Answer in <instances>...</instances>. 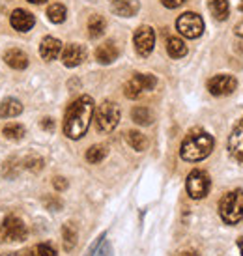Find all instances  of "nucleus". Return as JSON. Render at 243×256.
Returning a JSON list of instances; mask_svg holds the SVG:
<instances>
[{"mask_svg":"<svg viewBox=\"0 0 243 256\" xmlns=\"http://www.w3.org/2000/svg\"><path fill=\"white\" fill-rule=\"evenodd\" d=\"M42 128L45 129V131H52V129H54V122H52V118H43Z\"/></svg>","mask_w":243,"mask_h":256,"instance_id":"33","label":"nucleus"},{"mask_svg":"<svg viewBox=\"0 0 243 256\" xmlns=\"http://www.w3.org/2000/svg\"><path fill=\"white\" fill-rule=\"evenodd\" d=\"M60 52H62V43H60V40H56V38H52V36L43 38L42 45H40V54H42L43 60L50 62V60H54Z\"/></svg>","mask_w":243,"mask_h":256,"instance_id":"14","label":"nucleus"},{"mask_svg":"<svg viewBox=\"0 0 243 256\" xmlns=\"http://www.w3.org/2000/svg\"><path fill=\"white\" fill-rule=\"evenodd\" d=\"M96 112V105L90 96H80L68 107L64 116V135L72 140H79L86 135Z\"/></svg>","mask_w":243,"mask_h":256,"instance_id":"1","label":"nucleus"},{"mask_svg":"<svg viewBox=\"0 0 243 256\" xmlns=\"http://www.w3.org/2000/svg\"><path fill=\"white\" fill-rule=\"evenodd\" d=\"M94 114H96V126L101 133H110L120 124V107L114 101H103Z\"/></svg>","mask_w":243,"mask_h":256,"instance_id":"4","label":"nucleus"},{"mask_svg":"<svg viewBox=\"0 0 243 256\" xmlns=\"http://www.w3.org/2000/svg\"><path fill=\"white\" fill-rule=\"evenodd\" d=\"M131 118L138 126H150L154 122V112L148 107H135L133 112H131Z\"/></svg>","mask_w":243,"mask_h":256,"instance_id":"24","label":"nucleus"},{"mask_svg":"<svg viewBox=\"0 0 243 256\" xmlns=\"http://www.w3.org/2000/svg\"><path fill=\"white\" fill-rule=\"evenodd\" d=\"M4 62L14 70H26L28 68V56L21 49H10L4 52Z\"/></svg>","mask_w":243,"mask_h":256,"instance_id":"16","label":"nucleus"},{"mask_svg":"<svg viewBox=\"0 0 243 256\" xmlns=\"http://www.w3.org/2000/svg\"><path fill=\"white\" fill-rule=\"evenodd\" d=\"M103 240H105V234H101L100 238H98V242H96L92 247H90V250H88V254H86V256H94V252H96V250H98V247H100L101 243H103Z\"/></svg>","mask_w":243,"mask_h":256,"instance_id":"32","label":"nucleus"},{"mask_svg":"<svg viewBox=\"0 0 243 256\" xmlns=\"http://www.w3.org/2000/svg\"><path fill=\"white\" fill-rule=\"evenodd\" d=\"M240 10H242V12H243V0H242V4H240Z\"/></svg>","mask_w":243,"mask_h":256,"instance_id":"40","label":"nucleus"},{"mask_svg":"<svg viewBox=\"0 0 243 256\" xmlns=\"http://www.w3.org/2000/svg\"><path fill=\"white\" fill-rule=\"evenodd\" d=\"M238 80L232 75L221 73V75H215L208 80V90L212 96H230V94L236 90Z\"/></svg>","mask_w":243,"mask_h":256,"instance_id":"10","label":"nucleus"},{"mask_svg":"<svg viewBox=\"0 0 243 256\" xmlns=\"http://www.w3.org/2000/svg\"><path fill=\"white\" fill-rule=\"evenodd\" d=\"M176 28H178V32L182 36L189 38V40H196V38H200L202 32H204V21H202V17L198 14L186 12V14H182L178 17Z\"/></svg>","mask_w":243,"mask_h":256,"instance_id":"8","label":"nucleus"},{"mask_svg":"<svg viewBox=\"0 0 243 256\" xmlns=\"http://www.w3.org/2000/svg\"><path fill=\"white\" fill-rule=\"evenodd\" d=\"M236 34H238V36H242V38H243V21L236 26Z\"/></svg>","mask_w":243,"mask_h":256,"instance_id":"36","label":"nucleus"},{"mask_svg":"<svg viewBox=\"0 0 243 256\" xmlns=\"http://www.w3.org/2000/svg\"><path fill=\"white\" fill-rule=\"evenodd\" d=\"M45 204L49 208H54V210H60V206H62L60 200H49V198H45Z\"/></svg>","mask_w":243,"mask_h":256,"instance_id":"34","label":"nucleus"},{"mask_svg":"<svg viewBox=\"0 0 243 256\" xmlns=\"http://www.w3.org/2000/svg\"><path fill=\"white\" fill-rule=\"evenodd\" d=\"M28 256H58L56 249L50 243H38L28 250Z\"/></svg>","mask_w":243,"mask_h":256,"instance_id":"28","label":"nucleus"},{"mask_svg":"<svg viewBox=\"0 0 243 256\" xmlns=\"http://www.w3.org/2000/svg\"><path fill=\"white\" fill-rule=\"evenodd\" d=\"M126 140H128V144L135 150V152H144L146 146H148V138H146L140 131H128Z\"/></svg>","mask_w":243,"mask_h":256,"instance_id":"23","label":"nucleus"},{"mask_svg":"<svg viewBox=\"0 0 243 256\" xmlns=\"http://www.w3.org/2000/svg\"><path fill=\"white\" fill-rule=\"evenodd\" d=\"M22 164H24V168H28L30 172H40L43 168V159L40 156H28L22 161Z\"/></svg>","mask_w":243,"mask_h":256,"instance_id":"29","label":"nucleus"},{"mask_svg":"<svg viewBox=\"0 0 243 256\" xmlns=\"http://www.w3.org/2000/svg\"><path fill=\"white\" fill-rule=\"evenodd\" d=\"M178 256H198V254H196L194 250H184V252H180Z\"/></svg>","mask_w":243,"mask_h":256,"instance_id":"35","label":"nucleus"},{"mask_svg":"<svg viewBox=\"0 0 243 256\" xmlns=\"http://www.w3.org/2000/svg\"><path fill=\"white\" fill-rule=\"evenodd\" d=\"M212 150H214V136L202 129H193L180 146V156L184 161L196 163L206 159L212 154Z\"/></svg>","mask_w":243,"mask_h":256,"instance_id":"2","label":"nucleus"},{"mask_svg":"<svg viewBox=\"0 0 243 256\" xmlns=\"http://www.w3.org/2000/svg\"><path fill=\"white\" fill-rule=\"evenodd\" d=\"M156 86H158V78L154 75H150V73H135L124 86V94L129 100H136V98H140V94L152 92Z\"/></svg>","mask_w":243,"mask_h":256,"instance_id":"5","label":"nucleus"},{"mask_svg":"<svg viewBox=\"0 0 243 256\" xmlns=\"http://www.w3.org/2000/svg\"><path fill=\"white\" fill-rule=\"evenodd\" d=\"M187 187V194L193 200H200L204 198L208 192H210V187H212V180L208 176V172L200 170V168H194V170L189 172L186 182Z\"/></svg>","mask_w":243,"mask_h":256,"instance_id":"7","label":"nucleus"},{"mask_svg":"<svg viewBox=\"0 0 243 256\" xmlns=\"http://www.w3.org/2000/svg\"><path fill=\"white\" fill-rule=\"evenodd\" d=\"M208 8H210V14L214 15L217 21L228 19V14H230L228 0H208Z\"/></svg>","mask_w":243,"mask_h":256,"instance_id":"19","label":"nucleus"},{"mask_svg":"<svg viewBox=\"0 0 243 256\" xmlns=\"http://www.w3.org/2000/svg\"><path fill=\"white\" fill-rule=\"evenodd\" d=\"M66 15H68V12H66V8L62 6V4H50V6L47 8V19H49L50 22H54V24L64 22Z\"/></svg>","mask_w":243,"mask_h":256,"instance_id":"27","label":"nucleus"},{"mask_svg":"<svg viewBox=\"0 0 243 256\" xmlns=\"http://www.w3.org/2000/svg\"><path fill=\"white\" fill-rule=\"evenodd\" d=\"M116 58H118V47H116L112 42L101 43L100 47L96 49V60H98L100 64H103V66L112 64Z\"/></svg>","mask_w":243,"mask_h":256,"instance_id":"15","label":"nucleus"},{"mask_svg":"<svg viewBox=\"0 0 243 256\" xmlns=\"http://www.w3.org/2000/svg\"><path fill=\"white\" fill-rule=\"evenodd\" d=\"M2 133H4V136H6L8 140H21L26 135V129H24V126L14 122V124H8Z\"/></svg>","mask_w":243,"mask_h":256,"instance_id":"26","label":"nucleus"},{"mask_svg":"<svg viewBox=\"0 0 243 256\" xmlns=\"http://www.w3.org/2000/svg\"><path fill=\"white\" fill-rule=\"evenodd\" d=\"M133 43H135V50L140 56H150L154 47H156V32L152 26L142 24L135 30V36H133Z\"/></svg>","mask_w":243,"mask_h":256,"instance_id":"9","label":"nucleus"},{"mask_svg":"<svg viewBox=\"0 0 243 256\" xmlns=\"http://www.w3.org/2000/svg\"><path fill=\"white\" fill-rule=\"evenodd\" d=\"M138 0H112V12L120 17H133L138 14Z\"/></svg>","mask_w":243,"mask_h":256,"instance_id":"17","label":"nucleus"},{"mask_svg":"<svg viewBox=\"0 0 243 256\" xmlns=\"http://www.w3.org/2000/svg\"><path fill=\"white\" fill-rule=\"evenodd\" d=\"M219 215L226 224H238L243 220V191L226 192L221 200H219Z\"/></svg>","mask_w":243,"mask_h":256,"instance_id":"3","label":"nucleus"},{"mask_svg":"<svg viewBox=\"0 0 243 256\" xmlns=\"http://www.w3.org/2000/svg\"><path fill=\"white\" fill-rule=\"evenodd\" d=\"M30 4H43V2H47V0H28Z\"/></svg>","mask_w":243,"mask_h":256,"instance_id":"38","label":"nucleus"},{"mask_svg":"<svg viewBox=\"0 0 243 256\" xmlns=\"http://www.w3.org/2000/svg\"><path fill=\"white\" fill-rule=\"evenodd\" d=\"M77 240H79V234H77V228L73 222H66L62 226V243H64V249L70 252V250L75 249L77 245Z\"/></svg>","mask_w":243,"mask_h":256,"instance_id":"20","label":"nucleus"},{"mask_svg":"<svg viewBox=\"0 0 243 256\" xmlns=\"http://www.w3.org/2000/svg\"><path fill=\"white\" fill-rule=\"evenodd\" d=\"M0 256H19L17 252H4V254H0Z\"/></svg>","mask_w":243,"mask_h":256,"instance_id":"39","label":"nucleus"},{"mask_svg":"<svg viewBox=\"0 0 243 256\" xmlns=\"http://www.w3.org/2000/svg\"><path fill=\"white\" fill-rule=\"evenodd\" d=\"M86 60V49L79 43H70L62 50V64L66 68H77Z\"/></svg>","mask_w":243,"mask_h":256,"instance_id":"12","label":"nucleus"},{"mask_svg":"<svg viewBox=\"0 0 243 256\" xmlns=\"http://www.w3.org/2000/svg\"><path fill=\"white\" fill-rule=\"evenodd\" d=\"M166 52H168L172 58H184L187 54L186 42L176 36L168 38V42H166Z\"/></svg>","mask_w":243,"mask_h":256,"instance_id":"21","label":"nucleus"},{"mask_svg":"<svg viewBox=\"0 0 243 256\" xmlns=\"http://www.w3.org/2000/svg\"><path fill=\"white\" fill-rule=\"evenodd\" d=\"M10 22H12V26L17 32H28L36 24V19L26 10H15L14 14H12V17H10Z\"/></svg>","mask_w":243,"mask_h":256,"instance_id":"13","label":"nucleus"},{"mask_svg":"<svg viewBox=\"0 0 243 256\" xmlns=\"http://www.w3.org/2000/svg\"><path fill=\"white\" fill-rule=\"evenodd\" d=\"M105 28H107V21H105L101 15H92V17L88 19V36L94 38V40L103 36Z\"/></svg>","mask_w":243,"mask_h":256,"instance_id":"22","label":"nucleus"},{"mask_svg":"<svg viewBox=\"0 0 243 256\" xmlns=\"http://www.w3.org/2000/svg\"><path fill=\"white\" fill-rule=\"evenodd\" d=\"M22 112V103L15 98H6L0 103V118H17Z\"/></svg>","mask_w":243,"mask_h":256,"instance_id":"18","label":"nucleus"},{"mask_svg":"<svg viewBox=\"0 0 243 256\" xmlns=\"http://www.w3.org/2000/svg\"><path fill=\"white\" fill-rule=\"evenodd\" d=\"M68 180L66 178H62V176H56V178L52 180V187L56 189V191H66L68 189Z\"/></svg>","mask_w":243,"mask_h":256,"instance_id":"30","label":"nucleus"},{"mask_svg":"<svg viewBox=\"0 0 243 256\" xmlns=\"http://www.w3.org/2000/svg\"><path fill=\"white\" fill-rule=\"evenodd\" d=\"M28 236V230H26V224L22 222V219L15 217V215H10L2 220L0 224V243L2 242H24Z\"/></svg>","mask_w":243,"mask_h":256,"instance_id":"6","label":"nucleus"},{"mask_svg":"<svg viewBox=\"0 0 243 256\" xmlns=\"http://www.w3.org/2000/svg\"><path fill=\"white\" fill-rule=\"evenodd\" d=\"M238 247H240V250H242V256H243V236L238 240Z\"/></svg>","mask_w":243,"mask_h":256,"instance_id":"37","label":"nucleus"},{"mask_svg":"<svg viewBox=\"0 0 243 256\" xmlns=\"http://www.w3.org/2000/svg\"><path fill=\"white\" fill-rule=\"evenodd\" d=\"M228 152L232 159L243 164V118L238 122L228 136Z\"/></svg>","mask_w":243,"mask_h":256,"instance_id":"11","label":"nucleus"},{"mask_svg":"<svg viewBox=\"0 0 243 256\" xmlns=\"http://www.w3.org/2000/svg\"><path fill=\"white\" fill-rule=\"evenodd\" d=\"M186 0H161V4H163L164 8H168V10H174V8H180L182 4H184Z\"/></svg>","mask_w":243,"mask_h":256,"instance_id":"31","label":"nucleus"},{"mask_svg":"<svg viewBox=\"0 0 243 256\" xmlns=\"http://www.w3.org/2000/svg\"><path fill=\"white\" fill-rule=\"evenodd\" d=\"M105 157H107V146H103V144H94L92 148H88L86 152V161L92 164L101 163Z\"/></svg>","mask_w":243,"mask_h":256,"instance_id":"25","label":"nucleus"}]
</instances>
